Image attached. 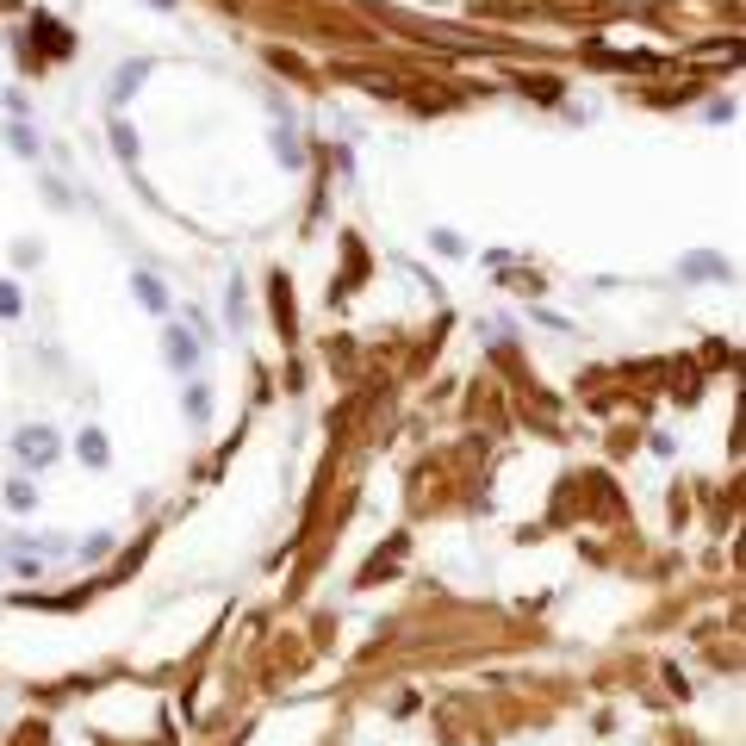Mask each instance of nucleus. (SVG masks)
<instances>
[{"label": "nucleus", "mask_w": 746, "mask_h": 746, "mask_svg": "<svg viewBox=\"0 0 746 746\" xmlns=\"http://www.w3.org/2000/svg\"><path fill=\"white\" fill-rule=\"evenodd\" d=\"M7 137H13V150H25V156H32V150H38V131H32V125H25V119H13V125H7Z\"/></svg>", "instance_id": "nucleus-4"}, {"label": "nucleus", "mask_w": 746, "mask_h": 746, "mask_svg": "<svg viewBox=\"0 0 746 746\" xmlns=\"http://www.w3.org/2000/svg\"><path fill=\"white\" fill-rule=\"evenodd\" d=\"M143 75H150V63H125L119 81H112V100H131V94L143 88Z\"/></svg>", "instance_id": "nucleus-3"}, {"label": "nucleus", "mask_w": 746, "mask_h": 746, "mask_svg": "<svg viewBox=\"0 0 746 746\" xmlns=\"http://www.w3.org/2000/svg\"><path fill=\"white\" fill-rule=\"evenodd\" d=\"M137 299H143V305H150V311H162V305H168V299H162V286H156L150 274H137Z\"/></svg>", "instance_id": "nucleus-5"}, {"label": "nucleus", "mask_w": 746, "mask_h": 746, "mask_svg": "<svg viewBox=\"0 0 746 746\" xmlns=\"http://www.w3.org/2000/svg\"><path fill=\"white\" fill-rule=\"evenodd\" d=\"M0 318H19V286L0 280Z\"/></svg>", "instance_id": "nucleus-7"}, {"label": "nucleus", "mask_w": 746, "mask_h": 746, "mask_svg": "<svg viewBox=\"0 0 746 746\" xmlns=\"http://www.w3.org/2000/svg\"><path fill=\"white\" fill-rule=\"evenodd\" d=\"M19 454H25L32 467H44L50 454H56V436H50V429H19Z\"/></svg>", "instance_id": "nucleus-1"}, {"label": "nucleus", "mask_w": 746, "mask_h": 746, "mask_svg": "<svg viewBox=\"0 0 746 746\" xmlns=\"http://www.w3.org/2000/svg\"><path fill=\"white\" fill-rule=\"evenodd\" d=\"M162 349H168V361H175L181 373L193 367V336H187V330H175V324H168V342H162Z\"/></svg>", "instance_id": "nucleus-2"}, {"label": "nucleus", "mask_w": 746, "mask_h": 746, "mask_svg": "<svg viewBox=\"0 0 746 746\" xmlns=\"http://www.w3.org/2000/svg\"><path fill=\"white\" fill-rule=\"evenodd\" d=\"M112 150H119V156H125V162H131V156H137V137H131V125H112Z\"/></svg>", "instance_id": "nucleus-6"}]
</instances>
